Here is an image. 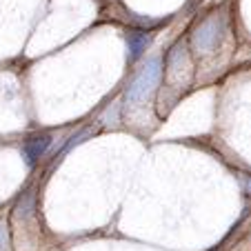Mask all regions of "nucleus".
Returning a JSON list of instances; mask_svg holds the SVG:
<instances>
[{"instance_id":"3","label":"nucleus","mask_w":251,"mask_h":251,"mask_svg":"<svg viewBox=\"0 0 251 251\" xmlns=\"http://www.w3.org/2000/svg\"><path fill=\"white\" fill-rule=\"evenodd\" d=\"M49 145H51V138L49 136H38V138H31V140L25 142V158H27V165H33L40 156H45Z\"/></svg>"},{"instance_id":"1","label":"nucleus","mask_w":251,"mask_h":251,"mask_svg":"<svg viewBox=\"0 0 251 251\" xmlns=\"http://www.w3.org/2000/svg\"><path fill=\"white\" fill-rule=\"evenodd\" d=\"M158 80H160V60H158V58H151V60L140 69V74L129 82L127 94H125L127 107H136L138 102H142V100L153 91V87L158 85Z\"/></svg>"},{"instance_id":"4","label":"nucleus","mask_w":251,"mask_h":251,"mask_svg":"<svg viewBox=\"0 0 251 251\" xmlns=\"http://www.w3.org/2000/svg\"><path fill=\"white\" fill-rule=\"evenodd\" d=\"M127 43H129V51H131V60H136V58L149 47L151 38H149V33H145V31H133V33H129Z\"/></svg>"},{"instance_id":"5","label":"nucleus","mask_w":251,"mask_h":251,"mask_svg":"<svg viewBox=\"0 0 251 251\" xmlns=\"http://www.w3.org/2000/svg\"><path fill=\"white\" fill-rule=\"evenodd\" d=\"M5 247H7V229L0 225V251L5 249Z\"/></svg>"},{"instance_id":"2","label":"nucleus","mask_w":251,"mask_h":251,"mask_svg":"<svg viewBox=\"0 0 251 251\" xmlns=\"http://www.w3.org/2000/svg\"><path fill=\"white\" fill-rule=\"evenodd\" d=\"M223 18H218V16H213V18L204 20L202 25H200L198 29H196L194 33V47L198 53H209L216 49V45H218L220 36H223Z\"/></svg>"}]
</instances>
